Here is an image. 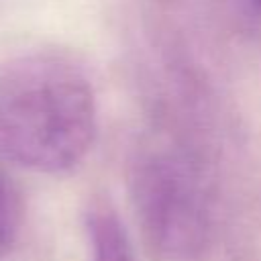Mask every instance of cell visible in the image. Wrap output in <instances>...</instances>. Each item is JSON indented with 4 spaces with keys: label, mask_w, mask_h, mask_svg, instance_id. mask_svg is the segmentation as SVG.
I'll return each mask as SVG.
<instances>
[{
    "label": "cell",
    "mask_w": 261,
    "mask_h": 261,
    "mask_svg": "<svg viewBox=\"0 0 261 261\" xmlns=\"http://www.w3.org/2000/svg\"><path fill=\"white\" fill-rule=\"evenodd\" d=\"M98 110L92 84L69 59L29 53L0 61V157L57 173L92 149Z\"/></svg>",
    "instance_id": "cell-1"
},
{
    "label": "cell",
    "mask_w": 261,
    "mask_h": 261,
    "mask_svg": "<svg viewBox=\"0 0 261 261\" xmlns=\"http://www.w3.org/2000/svg\"><path fill=\"white\" fill-rule=\"evenodd\" d=\"M143 239L161 261H196L212 239V196L202 165L181 149L141 151L128 175Z\"/></svg>",
    "instance_id": "cell-2"
},
{
    "label": "cell",
    "mask_w": 261,
    "mask_h": 261,
    "mask_svg": "<svg viewBox=\"0 0 261 261\" xmlns=\"http://www.w3.org/2000/svg\"><path fill=\"white\" fill-rule=\"evenodd\" d=\"M86 230L90 261H135L128 234L110 206H92L86 216Z\"/></svg>",
    "instance_id": "cell-3"
},
{
    "label": "cell",
    "mask_w": 261,
    "mask_h": 261,
    "mask_svg": "<svg viewBox=\"0 0 261 261\" xmlns=\"http://www.w3.org/2000/svg\"><path fill=\"white\" fill-rule=\"evenodd\" d=\"M18 226V200L6 177L0 173V249L8 245Z\"/></svg>",
    "instance_id": "cell-4"
},
{
    "label": "cell",
    "mask_w": 261,
    "mask_h": 261,
    "mask_svg": "<svg viewBox=\"0 0 261 261\" xmlns=\"http://www.w3.org/2000/svg\"><path fill=\"white\" fill-rule=\"evenodd\" d=\"M232 4H237L243 12L251 14V16H259L261 18V0H230Z\"/></svg>",
    "instance_id": "cell-5"
}]
</instances>
